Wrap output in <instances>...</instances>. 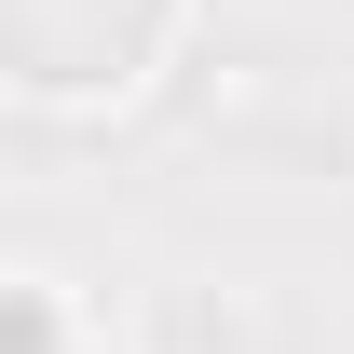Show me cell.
I'll return each mask as SVG.
<instances>
[{"label":"cell","mask_w":354,"mask_h":354,"mask_svg":"<svg viewBox=\"0 0 354 354\" xmlns=\"http://www.w3.org/2000/svg\"><path fill=\"white\" fill-rule=\"evenodd\" d=\"M0 354H68V300L14 272V286H0Z\"/></svg>","instance_id":"cell-2"},{"label":"cell","mask_w":354,"mask_h":354,"mask_svg":"<svg viewBox=\"0 0 354 354\" xmlns=\"http://www.w3.org/2000/svg\"><path fill=\"white\" fill-rule=\"evenodd\" d=\"M191 0H0V95L41 109H123L177 55Z\"/></svg>","instance_id":"cell-1"}]
</instances>
